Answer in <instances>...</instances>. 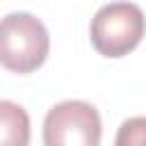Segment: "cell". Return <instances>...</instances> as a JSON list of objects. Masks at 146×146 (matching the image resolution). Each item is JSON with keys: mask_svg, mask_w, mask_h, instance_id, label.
I'll return each instance as SVG.
<instances>
[{"mask_svg": "<svg viewBox=\"0 0 146 146\" xmlns=\"http://www.w3.org/2000/svg\"><path fill=\"white\" fill-rule=\"evenodd\" d=\"M48 50V30L34 14L11 11L0 18V66L25 75L43 66Z\"/></svg>", "mask_w": 146, "mask_h": 146, "instance_id": "6da1fadb", "label": "cell"}, {"mask_svg": "<svg viewBox=\"0 0 146 146\" xmlns=\"http://www.w3.org/2000/svg\"><path fill=\"white\" fill-rule=\"evenodd\" d=\"M146 34L144 11L135 2H110L103 5L89 27L91 46L98 55L119 59L132 52Z\"/></svg>", "mask_w": 146, "mask_h": 146, "instance_id": "7a4b0ae2", "label": "cell"}, {"mask_svg": "<svg viewBox=\"0 0 146 146\" xmlns=\"http://www.w3.org/2000/svg\"><path fill=\"white\" fill-rule=\"evenodd\" d=\"M100 135V114L87 100H62L43 119L46 146H98Z\"/></svg>", "mask_w": 146, "mask_h": 146, "instance_id": "3957f363", "label": "cell"}, {"mask_svg": "<svg viewBox=\"0 0 146 146\" xmlns=\"http://www.w3.org/2000/svg\"><path fill=\"white\" fill-rule=\"evenodd\" d=\"M30 116L14 100H0V146H27Z\"/></svg>", "mask_w": 146, "mask_h": 146, "instance_id": "277c9868", "label": "cell"}, {"mask_svg": "<svg viewBox=\"0 0 146 146\" xmlns=\"http://www.w3.org/2000/svg\"><path fill=\"white\" fill-rule=\"evenodd\" d=\"M114 141H116V146L146 144V116H132V119L123 121Z\"/></svg>", "mask_w": 146, "mask_h": 146, "instance_id": "5b68a950", "label": "cell"}]
</instances>
